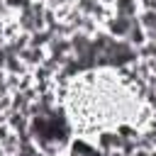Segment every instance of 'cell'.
I'll return each mask as SVG.
<instances>
[{"label": "cell", "instance_id": "6da1fadb", "mask_svg": "<svg viewBox=\"0 0 156 156\" xmlns=\"http://www.w3.org/2000/svg\"><path fill=\"white\" fill-rule=\"evenodd\" d=\"M134 22H136V17H134V20H129V17H119V15H112L102 29H105L110 37H115V39H124V37L129 34V29L134 27Z\"/></svg>", "mask_w": 156, "mask_h": 156}]
</instances>
